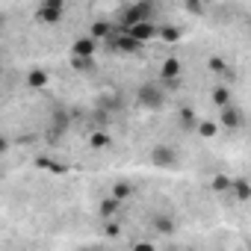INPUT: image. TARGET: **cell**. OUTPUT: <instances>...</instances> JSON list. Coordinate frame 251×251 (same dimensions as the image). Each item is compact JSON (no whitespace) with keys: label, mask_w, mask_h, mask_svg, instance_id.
Segmentation results:
<instances>
[{"label":"cell","mask_w":251,"mask_h":251,"mask_svg":"<svg viewBox=\"0 0 251 251\" xmlns=\"http://www.w3.org/2000/svg\"><path fill=\"white\" fill-rule=\"evenodd\" d=\"M121 204H124V201H118V198L109 192V195H106V198L98 204V213H100V219H118V210H121Z\"/></svg>","instance_id":"8fae6325"},{"label":"cell","mask_w":251,"mask_h":251,"mask_svg":"<svg viewBox=\"0 0 251 251\" xmlns=\"http://www.w3.org/2000/svg\"><path fill=\"white\" fill-rule=\"evenodd\" d=\"M103 222H106V225H103V236H109V239H112V236H118V233H121V225H118L115 219H103Z\"/></svg>","instance_id":"4316f807"},{"label":"cell","mask_w":251,"mask_h":251,"mask_svg":"<svg viewBox=\"0 0 251 251\" xmlns=\"http://www.w3.org/2000/svg\"><path fill=\"white\" fill-rule=\"evenodd\" d=\"M98 50V39L95 36H80L71 42V56H95Z\"/></svg>","instance_id":"ba28073f"},{"label":"cell","mask_w":251,"mask_h":251,"mask_svg":"<svg viewBox=\"0 0 251 251\" xmlns=\"http://www.w3.org/2000/svg\"><path fill=\"white\" fill-rule=\"evenodd\" d=\"M130 192H133V186H130L127 180H118V183L112 186V195H115L118 201H127V198H130Z\"/></svg>","instance_id":"603a6c76"},{"label":"cell","mask_w":251,"mask_h":251,"mask_svg":"<svg viewBox=\"0 0 251 251\" xmlns=\"http://www.w3.org/2000/svg\"><path fill=\"white\" fill-rule=\"evenodd\" d=\"M177 118H180V127H186V130H195L198 127V112H195V106H180Z\"/></svg>","instance_id":"5bb4252c"},{"label":"cell","mask_w":251,"mask_h":251,"mask_svg":"<svg viewBox=\"0 0 251 251\" xmlns=\"http://www.w3.org/2000/svg\"><path fill=\"white\" fill-rule=\"evenodd\" d=\"M109 45H112V50H118V53H139L145 42L133 39L127 30H124V33H118V36H109Z\"/></svg>","instance_id":"277c9868"},{"label":"cell","mask_w":251,"mask_h":251,"mask_svg":"<svg viewBox=\"0 0 251 251\" xmlns=\"http://www.w3.org/2000/svg\"><path fill=\"white\" fill-rule=\"evenodd\" d=\"M136 100H139L142 109L160 112V109L166 106V83H163V80H160V83H142L139 92H136Z\"/></svg>","instance_id":"6da1fadb"},{"label":"cell","mask_w":251,"mask_h":251,"mask_svg":"<svg viewBox=\"0 0 251 251\" xmlns=\"http://www.w3.org/2000/svg\"><path fill=\"white\" fill-rule=\"evenodd\" d=\"M210 100H213V106H216V109H225V106L230 103V89H227V86H213Z\"/></svg>","instance_id":"9a60e30c"},{"label":"cell","mask_w":251,"mask_h":251,"mask_svg":"<svg viewBox=\"0 0 251 251\" xmlns=\"http://www.w3.org/2000/svg\"><path fill=\"white\" fill-rule=\"evenodd\" d=\"M42 3H45V6H59V9H62L65 0H42Z\"/></svg>","instance_id":"83f0119b"},{"label":"cell","mask_w":251,"mask_h":251,"mask_svg":"<svg viewBox=\"0 0 251 251\" xmlns=\"http://www.w3.org/2000/svg\"><path fill=\"white\" fill-rule=\"evenodd\" d=\"M109 142H112V139H109V133H103V130H98V133H92V136H89V145H92L95 151L109 148Z\"/></svg>","instance_id":"44dd1931"},{"label":"cell","mask_w":251,"mask_h":251,"mask_svg":"<svg viewBox=\"0 0 251 251\" xmlns=\"http://www.w3.org/2000/svg\"><path fill=\"white\" fill-rule=\"evenodd\" d=\"M180 59H175V56H169L163 65H160V80L169 86V89H177V80H180Z\"/></svg>","instance_id":"8992f818"},{"label":"cell","mask_w":251,"mask_h":251,"mask_svg":"<svg viewBox=\"0 0 251 251\" xmlns=\"http://www.w3.org/2000/svg\"><path fill=\"white\" fill-rule=\"evenodd\" d=\"M230 192H233V198L236 201H251V180L248 177H233L230 180Z\"/></svg>","instance_id":"4fadbf2b"},{"label":"cell","mask_w":251,"mask_h":251,"mask_svg":"<svg viewBox=\"0 0 251 251\" xmlns=\"http://www.w3.org/2000/svg\"><path fill=\"white\" fill-rule=\"evenodd\" d=\"M36 21H39V24H59V21H62V9L42 3V6L36 9Z\"/></svg>","instance_id":"7c38bea8"},{"label":"cell","mask_w":251,"mask_h":251,"mask_svg":"<svg viewBox=\"0 0 251 251\" xmlns=\"http://www.w3.org/2000/svg\"><path fill=\"white\" fill-rule=\"evenodd\" d=\"M36 166H39V169H48V172H56V175H62V172H65V166H56L53 160H45V157H39V160H36Z\"/></svg>","instance_id":"484cf974"},{"label":"cell","mask_w":251,"mask_h":251,"mask_svg":"<svg viewBox=\"0 0 251 251\" xmlns=\"http://www.w3.org/2000/svg\"><path fill=\"white\" fill-rule=\"evenodd\" d=\"M183 9L189 15H201L204 12V0H183Z\"/></svg>","instance_id":"d4e9b609"},{"label":"cell","mask_w":251,"mask_h":251,"mask_svg":"<svg viewBox=\"0 0 251 251\" xmlns=\"http://www.w3.org/2000/svg\"><path fill=\"white\" fill-rule=\"evenodd\" d=\"M180 36H183V30H180V27H175V24H166V27L160 30V39H163L166 45H177V42H180Z\"/></svg>","instance_id":"e0dca14e"},{"label":"cell","mask_w":251,"mask_h":251,"mask_svg":"<svg viewBox=\"0 0 251 251\" xmlns=\"http://www.w3.org/2000/svg\"><path fill=\"white\" fill-rule=\"evenodd\" d=\"M154 230L163 233V236H172V233H175V219H169V216H157V219H154Z\"/></svg>","instance_id":"ac0fdd59"},{"label":"cell","mask_w":251,"mask_h":251,"mask_svg":"<svg viewBox=\"0 0 251 251\" xmlns=\"http://www.w3.org/2000/svg\"><path fill=\"white\" fill-rule=\"evenodd\" d=\"M89 36H95L98 42H100V39H109V36H112V27H109L106 21H95L92 30H89Z\"/></svg>","instance_id":"d6986e66"},{"label":"cell","mask_w":251,"mask_h":251,"mask_svg":"<svg viewBox=\"0 0 251 251\" xmlns=\"http://www.w3.org/2000/svg\"><path fill=\"white\" fill-rule=\"evenodd\" d=\"M207 68H210V74H225L227 71V62L222 56H210L207 59Z\"/></svg>","instance_id":"cb8c5ba5"},{"label":"cell","mask_w":251,"mask_h":251,"mask_svg":"<svg viewBox=\"0 0 251 251\" xmlns=\"http://www.w3.org/2000/svg\"><path fill=\"white\" fill-rule=\"evenodd\" d=\"M219 127H222V124H216V121L204 118V121H198V127H195V133H198L201 139H213V136H219Z\"/></svg>","instance_id":"2e32d148"},{"label":"cell","mask_w":251,"mask_h":251,"mask_svg":"<svg viewBox=\"0 0 251 251\" xmlns=\"http://www.w3.org/2000/svg\"><path fill=\"white\" fill-rule=\"evenodd\" d=\"M230 180H233V177H227V175H213L210 189H213V192H227V189H230Z\"/></svg>","instance_id":"7402d4cb"},{"label":"cell","mask_w":251,"mask_h":251,"mask_svg":"<svg viewBox=\"0 0 251 251\" xmlns=\"http://www.w3.org/2000/svg\"><path fill=\"white\" fill-rule=\"evenodd\" d=\"M154 9H157L154 0H136V3H133V6H127V9H124V15H121L124 30L133 27V24H142V21H151Z\"/></svg>","instance_id":"7a4b0ae2"},{"label":"cell","mask_w":251,"mask_h":251,"mask_svg":"<svg viewBox=\"0 0 251 251\" xmlns=\"http://www.w3.org/2000/svg\"><path fill=\"white\" fill-rule=\"evenodd\" d=\"M68 124H71V115L65 109H53L50 112V124H48V142H59L68 133Z\"/></svg>","instance_id":"3957f363"},{"label":"cell","mask_w":251,"mask_h":251,"mask_svg":"<svg viewBox=\"0 0 251 251\" xmlns=\"http://www.w3.org/2000/svg\"><path fill=\"white\" fill-rule=\"evenodd\" d=\"M127 33L133 36V39H139V42H151L154 36H160V30L151 24V21H142V24H133V27H127Z\"/></svg>","instance_id":"30bf717a"},{"label":"cell","mask_w":251,"mask_h":251,"mask_svg":"<svg viewBox=\"0 0 251 251\" xmlns=\"http://www.w3.org/2000/svg\"><path fill=\"white\" fill-rule=\"evenodd\" d=\"M219 121H222V127H227V130H239L242 124H245V115H242L239 106L227 103L225 109H219Z\"/></svg>","instance_id":"5b68a950"},{"label":"cell","mask_w":251,"mask_h":251,"mask_svg":"<svg viewBox=\"0 0 251 251\" xmlns=\"http://www.w3.org/2000/svg\"><path fill=\"white\" fill-rule=\"evenodd\" d=\"M71 65L74 71H95V56H71Z\"/></svg>","instance_id":"ffe728a7"},{"label":"cell","mask_w":251,"mask_h":251,"mask_svg":"<svg viewBox=\"0 0 251 251\" xmlns=\"http://www.w3.org/2000/svg\"><path fill=\"white\" fill-rule=\"evenodd\" d=\"M24 83H27V89H33V92H42V89H48V86H50V74H48L45 68H30Z\"/></svg>","instance_id":"9c48e42d"},{"label":"cell","mask_w":251,"mask_h":251,"mask_svg":"<svg viewBox=\"0 0 251 251\" xmlns=\"http://www.w3.org/2000/svg\"><path fill=\"white\" fill-rule=\"evenodd\" d=\"M248 33H251V24H248Z\"/></svg>","instance_id":"f1b7e54d"},{"label":"cell","mask_w":251,"mask_h":251,"mask_svg":"<svg viewBox=\"0 0 251 251\" xmlns=\"http://www.w3.org/2000/svg\"><path fill=\"white\" fill-rule=\"evenodd\" d=\"M151 163H154L157 169H172V166L177 163V151H175L172 145H157V148L151 151Z\"/></svg>","instance_id":"52a82bcc"}]
</instances>
